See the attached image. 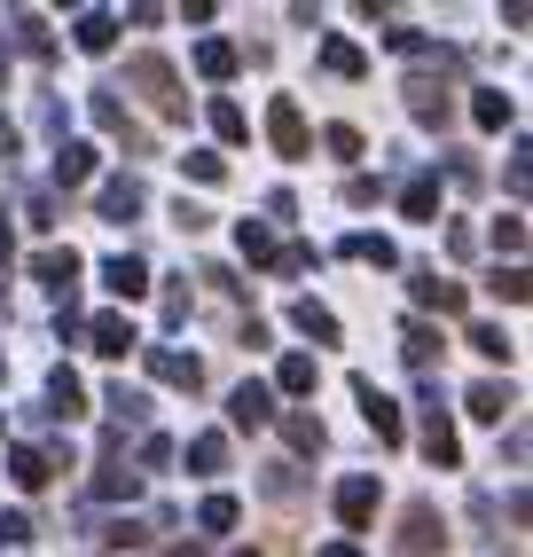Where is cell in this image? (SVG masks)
Masks as SVG:
<instances>
[{"instance_id": "1", "label": "cell", "mask_w": 533, "mask_h": 557, "mask_svg": "<svg viewBox=\"0 0 533 557\" xmlns=\"http://www.w3.org/2000/svg\"><path fill=\"white\" fill-rule=\"evenodd\" d=\"M134 79H141V95L158 102V110H181V95H173V71H165L158 55H141V63H134Z\"/></svg>"}, {"instance_id": "2", "label": "cell", "mask_w": 533, "mask_h": 557, "mask_svg": "<svg viewBox=\"0 0 533 557\" xmlns=\"http://www.w3.org/2000/svg\"><path fill=\"white\" fill-rule=\"evenodd\" d=\"M275 141H283V158H307V119H298V102H275Z\"/></svg>"}, {"instance_id": "3", "label": "cell", "mask_w": 533, "mask_h": 557, "mask_svg": "<svg viewBox=\"0 0 533 557\" xmlns=\"http://www.w3.org/2000/svg\"><path fill=\"white\" fill-rule=\"evenodd\" d=\"M400 549H408V557H424V549H439V534H432V510H424V503L408 510V527H400Z\"/></svg>"}, {"instance_id": "4", "label": "cell", "mask_w": 533, "mask_h": 557, "mask_svg": "<svg viewBox=\"0 0 533 557\" xmlns=\"http://www.w3.org/2000/svg\"><path fill=\"white\" fill-rule=\"evenodd\" d=\"M102 275H110V290H119V299H134V290L149 283V268H141V259H110Z\"/></svg>"}, {"instance_id": "5", "label": "cell", "mask_w": 533, "mask_h": 557, "mask_svg": "<svg viewBox=\"0 0 533 557\" xmlns=\"http://www.w3.org/2000/svg\"><path fill=\"white\" fill-rule=\"evenodd\" d=\"M337 510H346L354 527H361V518L376 510V487H369V479H346V495H337Z\"/></svg>"}, {"instance_id": "6", "label": "cell", "mask_w": 533, "mask_h": 557, "mask_svg": "<svg viewBox=\"0 0 533 557\" xmlns=\"http://www.w3.org/2000/svg\"><path fill=\"white\" fill-rule=\"evenodd\" d=\"M134 212H141V189H126V181H119V189L102 197V220H134Z\"/></svg>"}, {"instance_id": "7", "label": "cell", "mask_w": 533, "mask_h": 557, "mask_svg": "<svg viewBox=\"0 0 533 557\" xmlns=\"http://www.w3.org/2000/svg\"><path fill=\"white\" fill-rule=\"evenodd\" d=\"M126 338H134V330H126L119 314H102V322H95V346H102V354H126Z\"/></svg>"}, {"instance_id": "8", "label": "cell", "mask_w": 533, "mask_h": 557, "mask_svg": "<svg viewBox=\"0 0 533 557\" xmlns=\"http://www.w3.org/2000/svg\"><path fill=\"white\" fill-rule=\"evenodd\" d=\"M236 424H266V393H259V385L236 393Z\"/></svg>"}, {"instance_id": "9", "label": "cell", "mask_w": 533, "mask_h": 557, "mask_svg": "<svg viewBox=\"0 0 533 557\" xmlns=\"http://www.w3.org/2000/svg\"><path fill=\"white\" fill-rule=\"evenodd\" d=\"M55 173H63V181H87V173H95V150H63Z\"/></svg>"}, {"instance_id": "10", "label": "cell", "mask_w": 533, "mask_h": 557, "mask_svg": "<svg viewBox=\"0 0 533 557\" xmlns=\"http://www.w3.org/2000/svg\"><path fill=\"white\" fill-rule=\"evenodd\" d=\"M503 400H510L503 385H479V393H471V417H503Z\"/></svg>"}, {"instance_id": "11", "label": "cell", "mask_w": 533, "mask_h": 557, "mask_svg": "<svg viewBox=\"0 0 533 557\" xmlns=\"http://www.w3.org/2000/svg\"><path fill=\"white\" fill-rule=\"evenodd\" d=\"M283 385H290V393H307V385H314V361H307V354L283 361Z\"/></svg>"}]
</instances>
